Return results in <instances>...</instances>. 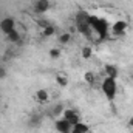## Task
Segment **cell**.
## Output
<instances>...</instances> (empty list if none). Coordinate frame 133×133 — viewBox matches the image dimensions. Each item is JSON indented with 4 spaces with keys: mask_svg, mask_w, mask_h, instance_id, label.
<instances>
[{
    "mask_svg": "<svg viewBox=\"0 0 133 133\" xmlns=\"http://www.w3.org/2000/svg\"><path fill=\"white\" fill-rule=\"evenodd\" d=\"M88 22L91 26V31L96 34L99 39H105L110 33V23L107 19L101 17V16H88Z\"/></svg>",
    "mask_w": 133,
    "mask_h": 133,
    "instance_id": "6da1fadb",
    "label": "cell"
},
{
    "mask_svg": "<svg viewBox=\"0 0 133 133\" xmlns=\"http://www.w3.org/2000/svg\"><path fill=\"white\" fill-rule=\"evenodd\" d=\"M105 76L118 79V68L115 65H105Z\"/></svg>",
    "mask_w": 133,
    "mask_h": 133,
    "instance_id": "30bf717a",
    "label": "cell"
},
{
    "mask_svg": "<svg viewBox=\"0 0 133 133\" xmlns=\"http://www.w3.org/2000/svg\"><path fill=\"white\" fill-rule=\"evenodd\" d=\"M42 33H43V36H53V34L56 33V30H54L53 26H46V28H45Z\"/></svg>",
    "mask_w": 133,
    "mask_h": 133,
    "instance_id": "5bb4252c",
    "label": "cell"
},
{
    "mask_svg": "<svg viewBox=\"0 0 133 133\" xmlns=\"http://www.w3.org/2000/svg\"><path fill=\"white\" fill-rule=\"evenodd\" d=\"M70 39H71L70 34H62V36L59 37V42H61V43H66V42H70Z\"/></svg>",
    "mask_w": 133,
    "mask_h": 133,
    "instance_id": "2e32d148",
    "label": "cell"
},
{
    "mask_svg": "<svg viewBox=\"0 0 133 133\" xmlns=\"http://www.w3.org/2000/svg\"><path fill=\"white\" fill-rule=\"evenodd\" d=\"M129 125H130V127H133V116L129 119Z\"/></svg>",
    "mask_w": 133,
    "mask_h": 133,
    "instance_id": "d6986e66",
    "label": "cell"
},
{
    "mask_svg": "<svg viewBox=\"0 0 133 133\" xmlns=\"http://www.w3.org/2000/svg\"><path fill=\"white\" fill-rule=\"evenodd\" d=\"M56 82H57L61 87H66V85H68V77H66V74H62V73L56 74Z\"/></svg>",
    "mask_w": 133,
    "mask_h": 133,
    "instance_id": "7c38bea8",
    "label": "cell"
},
{
    "mask_svg": "<svg viewBox=\"0 0 133 133\" xmlns=\"http://www.w3.org/2000/svg\"><path fill=\"white\" fill-rule=\"evenodd\" d=\"M88 16L90 14H87V12H79L77 16H76V26H77V30H79V33L84 34L87 39H91V26H90V22H88Z\"/></svg>",
    "mask_w": 133,
    "mask_h": 133,
    "instance_id": "3957f363",
    "label": "cell"
},
{
    "mask_svg": "<svg viewBox=\"0 0 133 133\" xmlns=\"http://www.w3.org/2000/svg\"><path fill=\"white\" fill-rule=\"evenodd\" d=\"M36 98H37L39 102H48L50 95H48V91H46V90H39V91L36 93Z\"/></svg>",
    "mask_w": 133,
    "mask_h": 133,
    "instance_id": "8fae6325",
    "label": "cell"
},
{
    "mask_svg": "<svg viewBox=\"0 0 133 133\" xmlns=\"http://www.w3.org/2000/svg\"><path fill=\"white\" fill-rule=\"evenodd\" d=\"M50 56H51V57H59V56H61V51H59V50H54V48H53V50L50 51Z\"/></svg>",
    "mask_w": 133,
    "mask_h": 133,
    "instance_id": "e0dca14e",
    "label": "cell"
},
{
    "mask_svg": "<svg viewBox=\"0 0 133 133\" xmlns=\"http://www.w3.org/2000/svg\"><path fill=\"white\" fill-rule=\"evenodd\" d=\"M71 133H90V125L84 121H79L71 127Z\"/></svg>",
    "mask_w": 133,
    "mask_h": 133,
    "instance_id": "9c48e42d",
    "label": "cell"
},
{
    "mask_svg": "<svg viewBox=\"0 0 133 133\" xmlns=\"http://www.w3.org/2000/svg\"><path fill=\"white\" fill-rule=\"evenodd\" d=\"M129 31V23L125 20H116L111 26H110V33L113 36H124V34Z\"/></svg>",
    "mask_w": 133,
    "mask_h": 133,
    "instance_id": "5b68a950",
    "label": "cell"
},
{
    "mask_svg": "<svg viewBox=\"0 0 133 133\" xmlns=\"http://www.w3.org/2000/svg\"><path fill=\"white\" fill-rule=\"evenodd\" d=\"M50 6H51L50 0H36L34 5H33L34 11H36L37 14H43V12H46V11L50 9Z\"/></svg>",
    "mask_w": 133,
    "mask_h": 133,
    "instance_id": "ba28073f",
    "label": "cell"
},
{
    "mask_svg": "<svg viewBox=\"0 0 133 133\" xmlns=\"http://www.w3.org/2000/svg\"><path fill=\"white\" fill-rule=\"evenodd\" d=\"M0 30H2V33L5 34L6 37H9L11 34H14L17 31L16 20H14L12 17H5V19L0 22Z\"/></svg>",
    "mask_w": 133,
    "mask_h": 133,
    "instance_id": "277c9868",
    "label": "cell"
},
{
    "mask_svg": "<svg viewBox=\"0 0 133 133\" xmlns=\"http://www.w3.org/2000/svg\"><path fill=\"white\" fill-rule=\"evenodd\" d=\"M61 116H62L64 119H66L71 125H74L76 122L81 121V116H79V113H77L74 108H65V110L61 113Z\"/></svg>",
    "mask_w": 133,
    "mask_h": 133,
    "instance_id": "8992f818",
    "label": "cell"
},
{
    "mask_svg": "<svg viewBox=\"0 0 133 133\" xmlns=\"http://www.w3.org/2000/svg\"><path fill=\"white\" fill-rule=\"evenodd\" d=\"M71 127H73V125H71L66 119H64L62 116L54 121V129H56L57 133H71Z\"/></svg>",
    "mask_w": 133,
    "mask_h": 133,
    "instance_id": "52a82bcc",
    "label": "cell"
},
{
    "mask_svg": "<svg viewBox=\"0 0 133 133\" xmlns=\"http://www.w3.org/2000/svg\"><path fill=\"white\" fill-rule=\"evenodd\" d=\"M101 90H102L104 98L107 99V102L113 105V102L116 99V95H118V81L115 77L104 76V79L101 82Z\"/></svg>",
    "mask_w": 133,
    "mask_h": 133,
    "instance_id": "7a4b0ae2",
    "label": "cell"
},
{
    "mask_svg": "<svg viewBox=\"0 0 133 133\" xmlns=\"http://www.w3.org/2000/svg\"><path fill=\"white\" fill-rule=\"evenodd\" d=\"M82 56H84L85 59H88V57L91 56V46H85V48L82 50Z\"/></svg>",
    "mask_w": 133,
    "mask_h": 133,
    "instance_id": "4fadbf2b",
    "label": "cell"
},
{
    "mask_svg": "<svg viewBox=\"0 0 133 133\" xmlns=\"http://www.w3.org/2000/svg\"><path fill=\"white\" fill-rule=\"evenodd\" d=\"M95 77H96V76H95L93 73H85V81H87L88 84H93V82H95Z\"/></svg>",
    "mask_w": 133,
    "mask_h": 133,
    "instance_id": "9a60e30c",
    "label": "cell"
},
{
    "mask_svg": "<svg viewBox=\"0 0 133 133\" xmlns=\"http://www.w3.org/2000/svg\"><path fill=\"white\" fill-rule=\"evenodd\" d=\"M5 76H6V71L3 68H0V77H5Z\"/></svg>",
    "mask_w": 133,
    "mask_h": 133,
    "instance_id": "ac0fdd59",
    "label": "cell"
}]
</instances>
